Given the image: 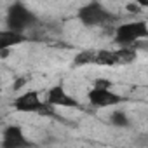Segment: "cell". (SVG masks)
I'll return each mask as SVG.
<instances>
[{
  "label": "cell",
  "instance_id": "3",
  "mask_svg": "<svg viewBox=\"0 0 148 148\" xmlns=\"http://www.w3.org/2000/svg\"><path fill=\"white\" fill-rule=\"evenodd\" d=\"M112 82L106 79H98L92 86V89L87 92V99L91 103V106L94 108H112V106H119L120 103L125 101V98H122L120 94H117L115 91H112Z\"/></svg>",
  "mask_w": 148,
  "mask_h": 148
},
{
  "label": "cell",
  "instance_id": "10",
  "mask_svg": "<svg viewBox=\"0 0 148 148\" xmlns=\"http://www.w3.org/2000/svg\"><path fill=\"white\" fill-rule=\"evenodd\" d=\"M94 64L98 66H117V58L113 49H99L94 54Z\"/></svg>",
  "mask_w": 148,
  "mask_h": 148
},
{
  "label": "cell",
  "instance_id": "5",
  "mask_svg": "<svg viewBox=\"0 0 148 148\" xmlns=\"http://www.w3.org/2000/svg\"><path fill=\"white\" fill-rule=\"evenodd\" d=\"M12 108L23 113H38V115H54L52 108L40 98L37 91H25L12 101Z\"/></svg>",
  "mask_w": 148,
  "mask_h": 148
},
{
  "label": "cell",
  "instance_id": "9",
  "mask_svg": "<svg viewBox=\"0 0 148 148\" xmlns=\"http://www.w3.org/2000/svg\"><path fill=\"white\" fill-rule=\"evenodd\" d=\"M115 58H117V66H125L136 61L138 58V47H119L115 49Z\"/></svg>",
  "mask_w": 148,
  "mask_h": 148
},
{
  "label": "cell",
  "instance_id": "14",
  "mask_svg": "<svg viewBox=\"0 0 148 148\" xmlns=\"http://www.w3.org/2000/svg\"><path fill=\"white\" fill-rule=\"evenodd\" d=\"M25 82H26V79H18V80H16L14 89H16V91H18V89H21V86H25Z\"/></svg>",
  "mask_w": 148,
  "mask_h": 148
},
{
  "label": "cell",
  "instance_id": "11",
  "mask_svg": "<svg viewBox=\"0 0 148 148\" xmlns=\"http://www.w3.org/2000/svg\"><path fill=\"white\" fill-rule=\"evenodd\" d=\"M94 54H96V51H92V49H84V51L77 52L75 58H73V66L94 64Z\"/></svg>",
  "mask_w": 148,
  "mask_h": 148
},
{
  "label": "cell",
  "instance_id": "1",
  "mask_svg": "<svg viewBox=\"0 0 148 148\" xmlns=\"http://www.w3.org/2000/svg\"><path fill=\"white\" fill-rule=\"evenodd\" d=\"M146 38H148V23L145 19L122 23L113 32V42L119 47H134L138 45V42Z\"/></svg>",
  "mask_w": 148,
  "mask_h": 148
},
{
  "label": "cell",
  "instance_id": "13",
  "mask_svg": "<svg viewBox=\"0 0 148 148\" xmlns=\"http://www.w3.org/2000/svg\"><path fill=\"white\" fill-rule=\"evenodd\" d=\"M125 9H127L129 12H136V11L139 9V4H127V5H125Z\"/></svg>",
  "mask_w": 148,
  "mask_h": 148
},
{
  "label": "cell",
  "instance_id": "6",
  "mask_svg": "<svg viewBox=\"0 0 148 148\" xmlns=\"http://www.w3.org/2000/svg\"><path fill=\"white\" fill-rule=\"evenodd\" d=\"M37 145L26 136L21 125L18 124H9L2 131L0 138V148H35Z\"/></svg>",
  "mask_w": 148,
  "mask_h": 148
},
{
  "label": "cell",
  "instance_id": "8",
  "mask_svg": "<svg viewBox=\"0 0 148 148\" xmlns=\"http://www.w3.org/2000/svg\"><path fill=\"white\" fill-rule=\"evenodd\" d=\"M26 40H28L26 35L16 33L12 30L4 28V30H0V52H5L9 49H14V47L21 45V44H25Z\"/></svg>",
  "mask_w": 148,
  "mask_h": 148
},
{
  "label": "cell",
  "instance_id": "7",
  "mask_svg": "<svg viewBox=\"0 0 148 148\" xmlns=\"http://www.w3.org/2000/svg\"><path fill=\"white\" fill-rule=\"evenodd\" d=\"M44 101L51 108H82L80 101L73 94H70L63 84H54L52 87H49Z\"/></svg>",
  "mask_w": 148,
  "mask_h": 148
},
{
  "label": "cell",
  "instance_id": "4",
  "mask_svg": "<svg viewBox=\"0 0 148 148\" xmlns=\"http://www.w3.org/2000/svg\"><path fill=\"white\" fill-rule=\"evenodd\" d=\"M77 18L79 21L84 25V26H105L108 25L110 21L115 19V16L101 4V2H89V4H84L79 12H77Z\"/></svg>",
  "mask_w": 148,
  "mask_h": 148
},
{
  "label": "cell",
  "instance_id": "12",
  "mask_svg": "<svg viewBox=\"0 0 148 148\" xmlns=\"http://www.w3.org/2000/svg\"><path fill=\"white\" fill-rule=\"evenodd\" d=\"M110 124H112L113 127H117V129H127V127L131 125V120H129V117H127L125 112L115 110V112H112V115H110Z\"/></svg>",
  "mask_w": 148,
  "mask_h": 148
},
{
  "label": "cell",
  "instance_id": "2",
  "mask_svg": "<svg viewBox=\"0 0 148 148\" xmlns=\"http://www.w3.org/2000/svg\"><path fill=\"white\" fill-rule=\"evenodd\" d=\"M38 23L37 14L23 2H14L9 5L7 12H5V25L7 30H12L16 33H23L26 30H30L32 26H35Z\"/></svg>",
  "mask_w": 148,
  "mask_h": 148
}]
</instances>
